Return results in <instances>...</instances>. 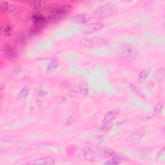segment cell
<instances>
[{"label":"cell","instance_id":"obj_1","mask_svg":"<svg viewBox=\"0 0 165 165\" xmlns=\"http://www.w3.org/2000/svg\"><path fill=\"white\" fill-rule=\"evenodd\" d=\"M72 9L73 8L68 5H57L50 7L49 9L50 15L47 18L48 22H56L63 19L70 14Z\"/></svg>","mask_w":165,"mask_h":165},{"label":"cell","instance_id":"obj_2","mask_svg":"<svg viewBox=\"0 0 165 165\" xmlns=\"http://www.w3.org/2000/svg\"><path fill=\"white\" fill-rule=\"evenodd\" d=\"M118 12V9L114 5L106 3L95 10L94 13V18L96 19H105L115 15Z\"/></svg>","mask_w":165,"mask_h":165},{"label":"cell","instance_id":"obj_3","mask_svg":"<svg viewBox=\"0 0 165 165\" xmlns=\"http://www.w3.org/2000/svg\"><path fill=\"white\" fill-rule=\"evenodd\" d=\"M118 55L125 60H132L137 56L138 50L136 47L130 45H125L120 46L118 50Z\"/></svg>","mask_w":165,"mask_h":165},{"label":"cell","instance_id":"obj_4","mask_svg":"<svg viewBox=\"0 0 165 165\" xmlns=\"http://www.w3.org/2000/svg\"><path fill=\"white\" fill-rule=\"evenodd\" d=\"M105 40L101 38H82L79 40V44L84 47H95L102 46L105 44Z\"/></svg>","mask_w":165,"mask_h":165},{"label":"cell","instance_id":"obj_5","mask_svg":"<svg viewBox=\"0 0 165 165\" xmlns=\"http://www.w3.org/2000/svg\"><path fill=\"white\" fill-rule=\"evenodd\" d=\"M3 54L6 59L10 61L17 60L19 56L18 50L10 45H6L3 49Z\"/></svg>","mask_w":165,"mask_h":165},{"label":"cell","instance_id":"obj_6","mask_svg":"<svg viewBox=\"0 0 165 165\" xmlns=\"http://www.w3.org/2000/svg\"><path fill=\"white\" fill-rule=\"evenodd\" d=\"M103 24L100 23H91L83 26L80 32L83 35H88L97 33L103 29Z\"/></svg>","mask_w":165,"mask_h":165},{"label":"cell","instance_id":"obj_7","mask_svg":"<svg viewBox=\"0 0 165 165\" xmlns=\"http://www.w3.org/2000/svg\"><path fill=\"white\" fill-rule=\"evenodd\" d=\"M32 21L33 23V26L39 30L42 29V28L44 27L48 23L47 18H45L43 15L38 12L33 15Z\"/></svg>","mask_w":165,"mask_h":165},{"label":"cell","instance_id":"obj_8","mask_svg":"<svg viewBox=\"0 0 165 165\" xmlns=\"http://www.w3.org/2000/svg\"><path fill=\"white\" fill-rule=\"evenodd\" d=\"M55 163L54 159L50 157H43L34 159L33 162L28 164L36 165H52Z\"/></svg>","mask_w":165,"mask_h":165},{"label":"cell","instance_id":"obj_9","mask_svg":"<svg viewBox=\"0 0 165 165\" xmlns=\"http://www.w3.org/2000/svg\"><path fill=\"white\" fill-rule=\"evenodd\" d=\"M90 17L87 14H79L75 15L71 18V21L76 24H84L90 20Z\"/></svg>","mask_w":165,"mask_h":165},{"label":"cell","instance_id":"obj_10","mask_svg":"<svg viewBox=\"0 0 165 165\" xmlns=\"http://www.w3.org/2000/svg\"><path fill=\"white\" fill-rule=\"evenodd\" d=\"M143 137V134L139 132H136L134 134L130 135L126 138V142L130 144L136 145L141 142Z\"/></svg>","mask_w":165,"mask_h":165},{"label":"cell","instance_id":"obj_11","mask_svg":"<svg viewBox=\"0 0 165 165\" xmlns=\"http://www.w3.org/2000/svg\"><path fill=\"white\" fill-rule=\"evenodd\" d=\"M60 65V61L58 60L57 58L55 56L52 57L50 63L47 66L46 68V72L49 74H51L52 72H55L57 69L59 67Z\"/></svg>","mask_w":165,"mask_h":165},{"label":"cell","instance_id":"obj_12","mask_svg":"<svg viewBox=\"0 0 165 165\" xmlns=\"http://www.w3.org/2000/svg\"><path fill=\"white\" fill-rule=\"evenodd\" d=\"M84 158L89 162H93L95 161V154L94 151L88 146L85 147L83 151Z\"/></svg>","mask_w":165,"mask_h":165},{"label":"cell","instance_id":"obj_13","mask_svg":"<svg viewBox=\"0 0 165 165\" xmlns=\"http://www.w3.org/2000/svg\"><path fill=\"white\" fill-rule=\"evenodd\" d=\"M118 114H119V112L115 110L108 112L106 113L104 116L103 119V123H111L112 121L114 120L116 118L117 115H118Z\"/></svg>","mask_w":165,"mask_h":165},{"label":"cell","instance_id":"obj_14","mask_svg":"<svg viewBox=\"0 0 165 165\" xmlns=\"http://www.w3.org/2000/svg\"><path fill=\"white\" fill-rule=\"evenodd\" d=\"M99 156L102 157H112L115 156V152L112 149L104 148L99 151Z\"/></svg>","mask_w":165,"mask_h":165},{"label":"cell","instance_id":"obj_15","mask_svg":"<svg viewBox=\"0 0 165 165\" xmlns=\"http://www.w3.org/2000/svg\"><path fill=\"white\" fill-rule=\"evenodd\" d=\"M150 74V70L149 69L145 68L141 70L138 75V81L140 83H143L146 81V79L148 78Z\"/></svg>","mask_w":165,"mask_h":165},{"label":"cell","instance_id":"obj_16","mask_svg":"<svg viewBox=\"0 0 165 165\" xmlns=\"http://www.w3.org/2000/svg\"><path fill=\"white\" fill-rule=\"evenodd\" d=\"M79 92L83 95H87L89 92V86L87 82L82 81L79 84Z\"/></svg>","mask_w":165,"mask_h":165},{"label":"cell","instance_id":"obj_17","mask_svg":"<svg viewBox=\"0 0 165 165\" xmlns=\"http://www.w3.org/2000/svg\"><path fill=\"white\" fill-rule=\"evenodd\" d=\"M88 140L91 143L100 144V143H103L105 141V137L101 136H93L90 137Z\"/></svg>","mask_w":165,"mask_h":165},{"label":"cell","instance_id":"obj_18","mask_svg":"<svg viewBox=\"0 0 165 165\" xmlns=\"http://www.w3.org/2000/svg\"><path fill=\"white\" fill-rule=\"evenodd\" d=\"M13 32V26L11 25H7L2 29V33L5 36H10Z\"/></svg>","mask_w":165,"mask_h":165},{"label":"cell","instance_id":"obj_19","mask_svg":"<svg viewBox=\"0 0 165 165\" xmlns=\"http://www.w3.org/2000/svg\"><path fill=\"white\" fill-rule=\"evenodd\" d=\"M26 38L25 35L22 33H20V34H18L14 38L15 42L19 45L24 44L26 41Z\"/></svg>","mask_w":165,"mask_h":165},{"label":"cell","instance_id":"obj_20","mask_svg":"<svg viewBox=\"0 0 165 165\" xmlns=\"http://www.w3.org/2000/svg\"><path fill=\"white\" fill-rule=\"evenodd\" d=\"M29 92H30V88H29L28 87H25L19 91L18 94V98L21 99L25 98L28 96Z\"/></svg>","mask_w":165,"mask_h":165},{"label":"cell","instance_id":"obj_21","mask_svg":"<svg viewBox=\"0 0 165 165\" xmlns=\"http://www.w3.org/2000/svg\"><path fill=\"white\" fill-rule=\"evenodd\" d=\"M29 5H30L31 7H33L35 10H40L42 8V2H39V1H31L29 2Z\"/></svg>","mask_w":165,"mask_h":165},{"label":"cell","instance_id":"obj_22","mask_svg":"<svg viewBox=\"0 0 165 165\" xmlns=\"http://www.w3.org/2000/svg\"><path fill=\"white\" fill-rule=\"evenodd\" d=\"M0 6H1V10L2 12L3 13H7L9 12L10 7L9 4L7 2H1L0 3Z\"/></svg>","mask_w":165,"mask_h":165},{"label":"cell","instance_id":"obj_23","mask_svg":"<svg viewBox=\"0 0 165 165\" xmlns=\"http://www.w3.org/2000/svg\"><path fill=\"white\" fill-rule=\"evenodd\" d=\"M164 67H161L157 70L156 74V78L157 80H161V79H163V77H164Z\"/></svg>","mask_w":165,"mask_h":165},{"label":"cell","instance_id":"obj_24","mask_svg":"<svg viewBox=\"0 0 165 165\" xmlns=\"http://www.w3.org/2000/svg\"><path fill=\"white\" fill-rule=\"evenodd\" d=\"M112 125L111 123H103L102 125L101 126L100 129L102 131L107 132L112 129Z\"/></svg>","mask_w":165,"mask_h":165},{"label":"cell","instance_id":"obj_25","mask_svg":"<svg viewBox=\"0 0 165 165\" xmlns=\"http://www.w3.org/2000/svg\"><path fill=\"white\" fill-rule=\"evenodd\" d=\"M37 92H38V94L40 95L41 97H44L48 94V91L46 90V88L43 87H40L38 90H37Z\"/></svg>","mask_w":165,"mask_h":165},{"label":"cell","instance_id":"obj_26","mask_svg":"<svg viewBox=\"0 0 165 165\" xmlns=\"http://www.w3.org/2000/svg\"><path fill=\"white\" fill-rule=\"evenodd\" d=\"M121 162L118 160V159L113 158L110 159V160L106 161L104 163V164H107V165H116V164H119Z\"/></svg>","mask_w":165,"mask_h":165},{"label":"cell","instance_id":"obj_27","mask_svg":"<svg viewBox=\"0 0 165 165\" xmlns=\"http://www.w3.org/2000/svg\"><path fill=\"white\" fill-rule=\"evenodd\" d=\"M163 103L161 102V103H157V105L156 106L154 110L156 111V112L159 113V112H161V111L163 110Z\"/></svg>","mask_w":165,"mask_h":165},{"label":"cell","instance_id":"obj_28","mask_svg":"<svg viewBox=\"0 0 165 165\" xmlns=\"http://www.w3.org/2000/svg\"><path fill=\"white\" fill-rule=\"evenodd\" d=\"M22 69H23L22 66L19 65V66L16 67H15V68L14 69L13 74H14V75H17V74H19V73L21 72V70H22Z\"/></svg>","mask_w":165,"mask_h":165},{"label":"cell","instance_id":"obj_29","mask_svg":"<svg viewBox=\"0 0 165 165\" xmlns=\"http://www.w3.org/2000/svg\"><path fill=\"white\" fill-rule=\"evenodd\" d=\"M68 94L70 95L71 98H76V96H77V95H78L77 92L75 90H69V91L68 92Z\"/></svg>","mask_w":165,"mask_h":165},{"label":"cell","instance_id":"obj_30","mask_svg":"<svg viewBox=\"0 0 165 165\" xmlns=\"http://www.w3.org/2000/svg\"><path fill=\"white\" fill-rule=\"evenodd\" d=\"M76 121V118H74V116H70V117H69V118H68L67 119V125H72V123H74V121Z\"/></svg>","mask_w":165,"mask_h":165},{"label":"cell","instance_id":"obj_31","mask_svg":"<svg viewBox=\"0 0 165 165\" xmlns=\"http://www.w3.org/2000/svg\"><path fill=\"white\" fill-rule=\"evenodd\" d=\"M130 89L134 93H135V94H136L137 95H139V91H138V90H137V88L135 86V85L130 84Z\"/></svg>","mask_w":165,"mask_h":165},{"label":"cell","instance_id":"obj_32","mask_svg":"<svg viewBox=\"0 0 165 165\" xmlns=\"http://www.w3.org/2000/svg\"><path fill=\"white\" fill-rule=\"evenodd\" d=\"M150 119V117H149V116L145 117V118H142V122L143 123H146V122L148 121Z\"/></svg>","mask_w":165,"mask_h":165}]
</instances>
